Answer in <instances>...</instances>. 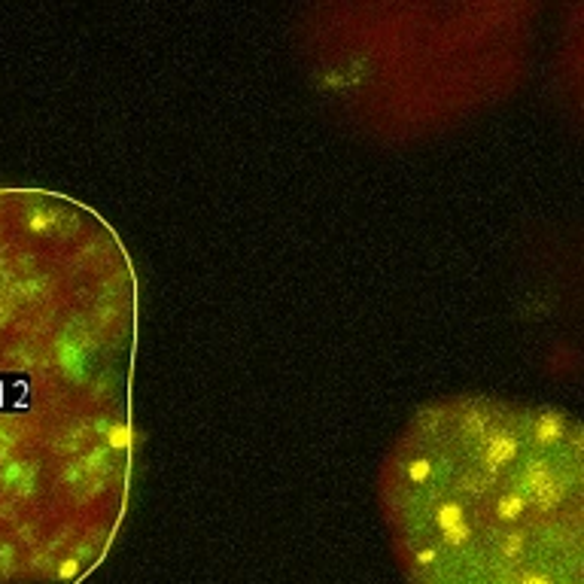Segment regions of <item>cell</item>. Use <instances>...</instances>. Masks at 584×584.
<instances>
[{"mask_svg": "<svg viewBox=\"0 0 584 584\" xmlns=\"http://www.w3.org/2000/svg\"><path fill=\"white\" fill-rule=\"evenodd\" d=\"M137 274L113 225L0 192V584H83L134 478Z\"/></svg>", "mask_w": 584, "mask_h": 584, "instance_id": "cell-1", "label": "cell"}, {"mask_svg": "<svg viewBox=\"0 0 584 584\" xmlns=\"http://www.w3.org/2000/svg\"><path fill=\"white\" fill-rule=\"evenodd\" d=\"M408 584H584V432L496 396L423 405L380 469Z\"/></svg>", "mask_w": 584, "mask_h": 584, "instance_id": "cell-2", "label": "cell"}]
</instances>
